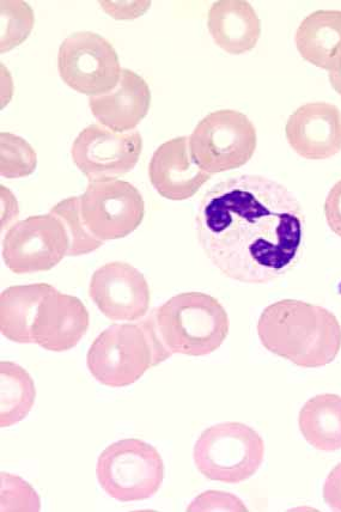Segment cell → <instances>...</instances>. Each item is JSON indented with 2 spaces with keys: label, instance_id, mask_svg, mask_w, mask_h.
Instances as JSON below:
<instances>
[{
  "label": "cell",
  "instance_id": "6da1fadb",
  "mask_svg": "<svg viewBox=\"0 0 341 512\" xmlns=\"http://www.w3.org/2000/svg\"><path fill=\"white\" fill-rule=\"evenodd\" d=\"M304 213L288 188L261 175L218 182L198 206L196 230L207 259L225 277L269 284L296 264Z\"/></svg>",
  "mask_w": 341,
  "mask_h": 512
},
{
  "label": "cell",
  "instance_id": "7a4b0ae2",
  "mask_svg": "<svg viewBox=\"0 0 341 512\" xmlns=\"http://www.w3.org/2000/svg\"><path fill=\"white\" fill-rule=\"evenodd\" d=\"M258 335L267 351L301 368L326 367L341 350L337 316L298 300H283L265 308L258 322Z\"/></svg>",
  "mask_w": 341,
  "mask_h": 512
},
{
  "label": "cell",
  "instance_id": "3957f363",
  "mask_svg": "<svg viewBox=\"0 0 341 512\" xmlns=\"http://www.w3.org/2000/svg\"><path fill=\"white\" fill-rule=\"evenodd\" d=\"M156 337L170 355H211L229 334V316L221 302L202 292H185L148 315Z\"/></svg>",
  "mask_w": 341,
  "mask_h": 512
},
{
  "label": "cell",
  "instance_id": "277c9868",
  "mask_svg": "<svg viewBox=\"0 0 341 512\" xmlns=\"http://www.w3.org/2000/svg\"><path fill=\"white\" fill-rule=\"evenodd\" d=\"M172 357L158 341L146 315L137 323L112 325L90 346V374L103 386L121 388L140 380L146 371Z\"/></svg>",
  "mask_w": 341,
  "mask_h": 512
},
{
  "label": "cell",
  "instance_id": "5b68a950",
  "mask_svg": "<svg viewBox=\"0 0 341 512\" xmlns=\"http://www.w3.org/2000/svg\"><path fill=\"white\" fill-rule=\"evenodd\" d=\"M193 459L206 479L240 484L254 477L263 465L265 442L246 424H216L198 438Z\"/></svg>",
  "mask_w": 341,
  "mask_h": 512
},
{
  "label": "cell",
  "instance_id": "8992f818",
  "mask_svg": "<svg viewBox=\"0 0 341 512\" xmlns=\"http://www.w3.org/2000/svg\"><path fill=\"white\" fill-rule=\"evenodd\" d=\"M96 475L102 490L117 501H145L160 491L164 463L151 444L138 438H126L102 451Z\"/></svg>",
  "mask_w": 341,
  "mask_h": 512
},
{
  "label": "cell",
  "instance_id": "52a82bcc",
  "mask_svg": "<svg viewBox=\"0 0 341 512\" xmlns=\"http://www.w3.org/2000/svg\"><path fill=\"white\" fill-rule=\"evenodd\" d=\"M257 142L252 121L231 109L207 115L190 136L194 160L211 175L245 166L257 150Z\"/></svg>",
  "mask_w": 341,
  "mask_h": 512
},
{
  "label": "cell",
  "instance_id": "ba28073f",
  "mask_svg": "<svg viewBox=\"0 0 341 512\" xmlns=\"http://www.w3.org/2000/svg\"><path fill=\"white\" fill-rule=\"evenodd\" d=\"M79 205L85 227L102 242L131 235L145 215L142 194L130 182L121 180L89 181Z\"/></svg>",
  "mask_w": 341,
  "mask_h": 512
},
{
  "label": "cell",
  "instance_id": "9c48e42d",
  "mask_svg": "<svg viewBox=\"0 0 341 512\" xmlns=\"http://www.w3.org/2000/svg\"><path fill=\"white\" fill-rule=\"evenodd\" d=\"M58 70L65 84L89 97L112 91L123 71L111 42L91 32H78L64 40Z\"/></svg>",
  "mask_w": 341,
  "mask_h": 512
},
{
  "label": "cell",
  "instance_id": "30bf717a",
  "mask_svg": "<svg viewBox=\"0 0 341 512\" xmlns=\"http://www.w3.org/2000/svg\"><path fill=\"white\" fill-rule=\"evenodd\" d=\"M71 240L57 216H32L17 222L3 240V260L11 272L28 274L56 267L69 255Z\"/></svg>",
  "mask_w": 341,
  "mask_h": 512
},
{
  "label": "cell",
  "instance_id": "8fae6325",
  "mask_svg": "<svg viewBox=\"0 0 341 512\" xmlns=\"http://www.w3.org/2000/svg\"><path fill=\"white\" fill-rule=\"evenodd\" d=\"M142 150L138 131L119 133L94 124L79 133L71 155L89 181L115 180L137 166Z\"/></svg>",
  "mask_w": 341,
  "mask_h": 512
},
{
  "label": "cell",
  "instance_id": "7c38bea8",
  "mask_svg": "<svg viewBox=\"0 0 341 512\" xmlns=\"http://www.w3.org/2000/svg\"><path fill=\"white\" fill-rule=\"evenodd\" d=\"M89 295L100 312L113 321H138L150 308V288L144 274L127 262L114 261L96 270Z\"/></svg>",
  "mask_w": 341,
  "mask_h": 512
},
{
  "label": "cell",
  "instance_id": "4fadbf2b",
  "mask_svg": "<svg viewBox=\"0 0 341 512\" xmlns=\"http://www.w3.org/2000/svg\"><path fill=\"white\" fill-rule=\"evenodd\" d=\"M285 134L297 155L328 160L341 151V112L332 103H307L290 115Z\"/></svg>",
  "mask_w": 341,
  "mask_h": 512
},
{
  "label": "cell",
  "instance_id": "5bb4252c",
  "mask_svg": "<svg viewBox=\"0 0 341 512\" xmlns=\"http://www.w3.org/2000/svg\"><path fill=\"white\" fill-rule=\"evenodd\" d=\"M149 176L158 194L175 201L192 198L211 179L194 160L190 137L162 144L151 158Z\"/></svg>",
  "mask_w": 341,
  "mask_h": 512
},
{
  "label": "cell",
  "instance_id": "9a60e30c",
  "mask_svg": "<svg viewBox=\"0 0 341 512\" xmlns=\"http://www.w3.org/2000/svg\"><path fill=\"white\" fill-rule=\"evenodd\" d=\"M88 309L79 298L54 289L39 307L33 341L47 351L65 352L77 346L88 332Z\"/></svg>",
  "mask_w": 341,
  "mask_h": 512
},
{
  "label": "cell",
  "instance_id": "2e32d148",
  "mask_svg": "<svg viewBox=\"0 0 341 512\" xmlns=\"http://www.w3.org/2000/svg\"><path fill=\"white\" fill-rule=\"evenodd\" d=\"M151 105L148 83L129 69H123L117 87L107 94L89 97L91 113L102 126L114 132L135 131Z\"/></svg>",
  "mask_w": 341,
  "mask_h": 512
},
{
  "label": "cell",
  "instance_id": "e0dca14e",
  "mask_svg": "<svg viewBox=\"0 0 341 512\" xmlns=\"http://www.w3.org/2000/svg\"><path fill=\"white\" fill-rule=\"evenodd\" d=\"M207 27L215 44L233 56L252 51L261 36L260 18L246 0L213 3Z\"/></svg>",
  "mask_w": 341,
  "mask_h": 512
},
{
  "label": "cell",
  "instance_id": "ac0fdd59",
  "mask_svg": "<svg viewBox=\"0 0 341 512\" xmlns=\"http://www.w3.org/2000/svg\"><path fill=\"white\" fill-rule=\"evenodd\" d=\"M295 42L308 63L330 73L341 71V11L319 10L304 18Z\"/></svg>",
  "mask_w": 341,
  "mask_h": 512
},
{
  "label": "cell",
  "instance_id": "d6986e66",
  "mask_svg": "<svg viewBox=\"0 0 341 512\" xmlns=\"http://www.w3.org/2000/svg\"><path fill=\"white\" fill-rule=\"evenodd\" d=\"M56 289L50 284L11 286L0 295V331L18 344H34L33 327L45 297Z\"/></svg>",
  "mask_w": 341,
  "mask_h": 512
},
{
  "label": "cell",
  "instance_id": "ffe728a7",
  "mask_svg": "<svg viewBox=\"0 0 341 512\" xmlns=\"http://www.w3.org/2000/svg\"><path fill=\"white\" fill-rule=\"evenodd\" d=\"M298 425L304 440L321 451L341 450V396L319 394L301 408Z\"/></svg>",
  "mask_w": 341,
  "mask_h": 512
},
{
  "label": "cell",
  "instance_id": "44dd1931",
  "mask_svg": "<svg viewBox=\"0 0 341 512\" xmlns=\"http://www.w3.org/2000/svg\"><path fill=\"white\" fill-rule=\"evenodd\" d=\"M35 383L26 369L12 362H0V426L26 419L35 404Z\"/></svg>",
  "mask_w": 341,
  "mask_h": 512
},
{
  "label": "cell",
  "instance_id": "7402d4cb",
  "mask_svg": "<svg viewBox=\"0 0 341 512\" xmlns=\"http://www.w3.org/2000/svg\"><path fill=\"white\" fill-rule=\"evenodd\" d=\"M38 166V156L27 140L12 133H0V174L6 179H21L32 175Z\"/></svg>",
  "mask_w": 341,
  "mask_h": 512
},
{
  "label": "cell",
  "instance_id": "603a6c76",
  "mask_svg": "<svg viewBox=\"0 0 341 512\" xmlns=\"http://www.w3.org/2000/svg\"><path fill=\"white\" fill-rule=\"evenodd\" d=\"M52 215L57 216L68 230L71 248L68 256H79L93 253L103 246L100 240L95 239L85 227L81 215L79 197L68 198L60 201L51 210Z\"/></svg>",
  "mask_w": 341,
  "mask_h": 512
},
{
  "label": "cell",
  "instance_id": "cb8c5ba5",
  "mask_svg": "<svg viewBox=\"0 0 341 512\" xmlns=\"http://www.w3.org/2000/svg\"><path fill=\"white\" fill-rule=\"evenodd\" d=\"M2 52H8L28 38L32 32L34 15L32 9L22 2H2Z\"/></svg>",
  "mask_w": 341,
  "mask_h": 512
},
{
  "label": "cell",
  "instance_id": "d4e9b609",
  "mask_svg": "<svg viewBox=\"0 0 341 512\" xmlns=\"http://www.w3.org/2000/svg\"><path fill=\"white\" fill-rule=\"evenodd\" d=\"M245 503L231 493L207 491L194 499L187 511H247Z\"/></svg>",
  "mask_w": 341,
  "mask_h": 512
},
{
  "label": "cell",
  "instance_id": "484cf974",
  "mask_svg": "<svg viewBox=\"0 0 341 512\" xmlns=\"http://www.w3.org/2000/svg\"><path fill=\"white\" fill-rule=\"evenodd\" d=\"M325 216L333 233L341 237V180L332 187L327 195Z\"/></svg>",
  "mask_w": 341,
  "mask_h": 512
},
{
  "label": "cell",
  "instance_id": "4316f807",
  "mask_svg": "<svg viewBox=\"0 0 341 512\" xmlns=\"http://www.w3.org/2000/svg\"><path fill=\"white\" fill-rule=\"evenodd\" d=\"M324 501L331 510L341 512V462L328 474L324 485Z\"/></svg>",
  "mask_w": 341,
  "mask_h": 512
},
{
  "label": "cell",
  "instance_id": "83f0119b",
  "mask_svg": "<svg viewBox=\"0 0 341 512\" xmlns=\"http://www.w3.org/2000/svg\"><path fill=\"white\" fill-rule=\"evenodd\" d=\"M328 78H330L333 89L341 96V71L330 73Z\"/></svg>",
  "mask_w": 341,
  "mask_h": 512
}]
</instances>
